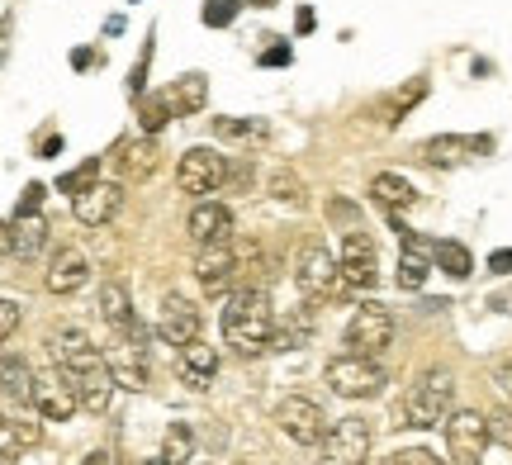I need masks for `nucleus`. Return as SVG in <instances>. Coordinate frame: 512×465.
<instances>
[{
	"mask_svg": "<svg viewBox=\"0 0 512 465\" xmlns=\"http://www.w3.org/2000/svg\"><path fill=\"white\" fill-rule=\"evenodd\" d=\"M223 337L228 347L242 356H261L275 352V309L261 285H238L228 295V309H223Z\"/></svg>",
	"mask_w": 512,
	"mask_h": 465,
	"instance_id": "obj_1",
	"label": "nucleus"
},
{
	"mask_svg": "<svg viewBox=\"0 0 512 465\" xmlns=\"http://www.w3.org/2000/svg\"><path fill=\"white\" fill-rule=\"evenodd\" d=\"M451 404H456V380H451V371H427L418 375V385L408 390V399H403V423L399 428H441L446 418H451Z\"/></svg>",
	"mask_w": 512,
	"mask_h": 465,
	"instance_id": "obj_2",
	"label": "nucleus"
},
{
	"mask_svg": "<svg viewBox=\"0 0 512 465\" xmlns=\"http://www.w3.org/2000/svg\"><path fill=\"white\" fill-rule=\"evenodd\" d=\"M294 285H299V290H304V299H313V304H328V299L347 295L342 266H337V257H332L318 238L299 247V261H294Z\"/></svg>",
	"mask_w": 512,
	"mask_h": 465,
	"instance_id": "obj_3",
	"label": "nucleus"
},
{
	"mask_svg": "<svg viewBox=\"0 0 512 465\" xmlns=\"http://www.w3.org/2000/svg\"><path fill=\"white\" fill-rule=\"evenodd\" d=\"M323 375H328V390L342 394V399H370V394H380L389 385V375H384L375 356H351V352L332 356Z\"/></svg>",
	"mask_w": 512,
	"mask_h": 465,
	"instance_id": "obj_4",
	"label": "nucleus"
},
{
	"mask_svg": "<svg viewBox=\"0 0 512 465\" xmlns=\"http://www.w3.org/2000/svg\"><path fill=\"white\" fill-rule=\"evenodd\" d=\"M275 423H280V432L290 437L294 447H318V442L328 437V428H332L328 413H323V404L309 399V394H290V399H280Z\"/></svg>",
	"mask_w": 512,
	"mask_h": 465,
	"instance_id": "obj_5",
	"label": "nucleus"
},
{
	"mask_svg": "<svg viewBox=\"0 0 512 465\" xmlns=\"http://www.w3.org/2000/svg\"><path fill=\"white\" fill-rule=\"evenodd\" d=\"M370 461V423L366 418H337L328 437L318 442V465H366Z\"/></svg>",
	"mask_w": 512,
	"mask_h": 465,
	"instance_id": "obj_6",
	"label": "nucleus"
},
{
	"mask_svg": "<svg viewBox=\"0 0 512 465\" xmlns=\"http://www.w3.org/2000/svg\"><path fill=\"white\" fill-rule=\"evenodd\" d=\"M394 342V314L384 309V304H361L356 314H351L347 323V352L351 356H375L380 361V352Z\"/></svg>",
	"mask_w": 512,
	"mask_h": 465,
	"instance_id": "obj_7",
	"label": "nucleus"
},
{
	"mask_svg": "<svg viewBox=\"0 0 512 465\" xmlns=\"http://www.w3.org/2000/svg\"><path fill=\"white\" fill-rule=\"evenodd\" d=\"M441 428H446V451H451V461H460V465L484 461V447H489V418H484V413L451 409V418H446Z\"/></svg>",
	"mask_w": 512,
	"mask_h": 465,
	"instance_id": "obj_8",
	"label": "nucleus"
},
{
	"mask_svg": "<svg viewBox=\"0 0 512 465\" xmlns=\"http://www.w3.org/2000/svg\"><path fill=\"white\" fill-rule=\"evenodd\" d=\"M228 181V157H219L214 148H190L176 167V186L181 195H214V190Z\"/></svg>",
	"mask_w": 512,
	"mask_h": 465,
	"instance_id": "obj_9",
	"label": "nucleus"
},
{
	"mask_svg": "<svg viewBox=\"0 0 512 465\" xmlns=\"http://www.w3.org/2000/svg\"><path fill=\"white\" fill-rule=\"evenodd\" d=\"M337 266H342L347 290H375V280H380V257H375V242H370V233H361V228L342 233Z\"/></svg>",
	"mask_w": 512,
	"mask_h": 465,
	"instance_id": "obj_10",
	"label": "nucleus"
},
{
	"mask_svg": "<svg viewBox=\"0 0 512 465\" xmlns=\"http://www.w3.org/2000/svg\"><path fill=\"white\" fill-rule=\"evenodd\" d=\"M195 276H200L204 295H214V299L233 295V290H238V252H233V242H209V247H200Z\"/></svg>",
	"mask_w": 512,
	"mask_h": 465,
	"instance_id": "obj_11",
	"label": "nucleus"
},
{
	"mask_svg": "<svg viewBox=\"0 0 512 465\" xmlns=\"http://www.w3.org/2000/svg\"><path fill=\"white\" fill-rule=\"evenodd\" d=\"M34 409L48 418V423H67L76 409H81V399H76V385L72 375L62 371H38L34 375Z\"/></svg>",
	"mask_w": 512,
	"mask_h": 465,
	"instance_id": "obj_12",
	"label": "nucleus"
},
{
	"mask_svg": "<svg viewBox=\"0 0 512 465\" xmlns=\"http://www.w3.org/2000/svg\"><path fill=\"white\" fill-rule=\"evenodd\" d=\"M48 352H53V361L67 375L86 371V366H95V361H105V356L95 352L91 333H86V328H76V323H62V328H53V333H48Z\"/></svg>",
	"mask_w": 512,
	"mask_h": 465,
	"instance_id": "obj_13",
	"label": "nucleus"
},
{
	"mask_svg": "<svg viewBox=\"0 0 512 465\" xmlns=\"http://www.w3.org/2000/svg\"><path fill=\"white\" fill-rule=\"evenodd\" d=\"M157 337H162L166 347H176V352H181L185 342H195V337H200V309H195L185 295H166L162 314H157Z\"/></svg>",
	"mask_w": 512,
	"mask_h": 465,
	"instance_id": "obj_14",
	"label": "nucleus"
},
{
	"mask_svg": "<svg viewBox=\"0 0 512 465\" xmlns=\"http://www.w3.org/2000/svg\"><path fill=\"white\" fill-rule=\"evenodd\" d=\"M494 148V138H460V133H437V138H427L422 143V162H432V167H460V162H470V157H484V152Z\"/></svg>",
	"mask_w": 512,
	"mask_h": 465,
	"instance_id": "obj_15",
	"label": "nucleus"
},
{
	"mask_svg": "<svg viewBox=\"0 0 512 465\" xmlns=\"http://www.w3.org/2000/svg\"><path fill=\"white\" fill-rule=\"evenodd\" d=\"M76 385V399H81V409L95 413V418H105L114 404V390H119V380H114L110 361H95V366H86V371L72 375Z\"/></svg>",
	"mask_w": 512,
	"mask_h": 465,
	"instance_id": "obj_16",
	"label": "nucleus"
},
{
	"mask_svg": "<svg viewBox=\"0 0 512 465\" xmlns=\"http://www.w3.org/2000/svg\"><path fill=\"white\" fill-rule=\"evenodd\" d=\"M72 209H76V219L86 228H105L124 209V186L119 181H95L86 195H76L72 200Z\"/></svg>",
	"mask_w": 512,
	"mask_h": 465,
	"instance_id": "obj_17",
	"label": "nucleus"
},
{
	"mask_svg": "<svg viewBox=\"0 0 512 465\" xmlns=\"http://www.w3.org/2000/svg\"><path fill=\"white\" fill-rule=\"evenodd\" d=\"M86 280H91V257H86L81 247H57L53 261H48V276H43V285H48L53 295H76Z\"/></svg>",
	"mask_w": 512,
	"mask_h": 465,
	"instance_id": "obj_18",
	"label": "nucleus"
},
{
	"mask_svg": "<svg viewBox=\"0 0 512 465\" xmlns=\"http://www.w3.org/2000/svg\"><path fill=\"white\" fill-rule=\"evenodd\" d=\"M190 238L209 247V242H233V209L219 205V200H195L190 209Z\"/></svg>",
	"mask_w": 512,
	"mask_h": 465,
	"instance_id": "obj_19",
	"label": "nucleus"
},
{
	"mask_svg": "<svg viewBox=\"0 0 512 465\" xmlns=\"http://www.w3.org/2000/svg\"><path fill=\"white\" fill-rule=\"evenodd\" d=\"M176 375H181V385L190 390H209L214 385V375H219V352L209 347V342H185L181 356H176Z\"/></svg>",
	"mask_w": 512,
	"mask_h": 465,
	"instance_id": "obj_20",
	"label": "nucleus"
},
{
	"mask_svg": "<svg viewBox=\"0 0 512 465\" xmlns=\"http://www.w3.org/2000/svg\"><path fill=\"white\" fill-rule=\"evenodd\" d=\"M34 366L24 356H0V399L15 404V409H29L34 404Z\"/></svg>",
	"mask_w": 512,
	"mask_h": 465,
	"instance_id": "obj_21",
	"label": "nucleus"
},
{
	"mask_svg": "<svg viewBox=\"0 0 512 465\" xmlns=\"http://www.w3.org/2000/svg\"><path fill=\"white\" fill-rule=\"evenodd\" d=\"M370 200L380 209H389V214H399V209H408L418 200V190H413V181L399 176V171H380V176L370 181Z\"/></svg>",
	"mask_w": 512,
	"mask_h": 465,
	"instance_id": "obj_22",
	"label": "nucleus"
},
{
	"mask_svg": "<svg viewBox=\"0 0 512 465\" xmlns=\"http://www.w3.org/2000/svg\"><path fill=\"white\" fill-rule=\"evenodd\" d=\"M100 318H105L119 337L133 328V318L138 314H133V299H128V290L119 285V280H105V285H100Z\"/></svg>",
	"mask_w": 512,
	"mask_h": 465,
	"instance_id": "obj_23",
	"label": "nucleus"
},
{
	"mask_svg": "<svg viewBox=\"0 0 512 465\" xmlns=\"http://www.w3.org/2000/svg\"><path fill=\"white\" fill-rule=\"evenodd\" d=\"M166 100H171V110L176 114H200L204 100H209V76L204 72H185L171 91H166Z\"/></svg>",
	"mask_w": 512,
	"mask_h": 465,
	"instance_id": "obj_24",
	"label": "nucleus"
},
{
	"mask_svg": "<svg viewBox=\"0 0 512 465\" xmlns=\"http://www.w3.org/2000/svg\"><path fill=\"white\" fill-rule=\"evenodd\" d=\"M119 171H124L128 181H147L152 171H157V143L152 138H133V143H124V152H119Z\"/></svg>",
	"mask_w": 512,
	"mask_h": 465,
	"instance_id": "obj_25",
	"label": "nucleus"
},
{
	"mask_svg": "<svg viewBox=\"0 0 512 465\" xmlns=\"http://www.w3.org/2000/svg\"><path fill=\"white\" fill-rule=\"evenodd\" d=\"M43 247H48V219L43 214L15 219V257H38Z\"/></svg>",
	"mask_w": 512,
	"mask_h": 465,
	"instance_id": "obj_26",
	"label": "nucleus"
},
{
	"mask_svg": "<svg viewBox=\"0 0 512 465\" xmlns=\"http://www.w3.org/2000/svg\"><path fill=\"white\" fill-rule=\"evenodd\" d=\"M162 461L166 465H190L195 461V432L185 428V423H171L162 432Z\"/></svg>",
	"mask_w": 512,
	"mask_h": 465,
	"instance_id": "obj_27",
	"label": "nucleus"
},
{
	"mask_svg": "<svg viewBox=\"0 0 512 465\" xmlns=\"http://www.w3.org/2000/svg\"><path fill=\"white\" fill-rule=\"evenodd\" d=\"M432 261H437L441 271L451 280H465L470 271H475V257H470V247H460V242H437L432 247Z\"/></svg>",
	"mask_w": 512,
	"mask_h": 465,
	"instance_id": "obj_28",
	"label": "nucleus"
},
{
	"mask_svg": "<svg viewBox=\"0 0 512 465\" xmlns=\"http://www.w3.org/2000/svg\"><path fill=\"white\" fill-rule=\"evenodd\" d=\"M110 371H114V380H119L124 390H143L147 385V356H138L133 347H128L124 356H114L110 361Z\"/></svg>",
	"mask_w": 512,
	"mask_h": 465,
	"instance_id": "obj_29",
	"label": "nucleus"
},
{
	"mask_svg": "<svg viewBox=\"0 0 512 465\" xmlns=\"http://www.w3.org/2000/svg\"><path fill=\"white\" fill-rule=\"evenodd\" d=\"M100 171H105V167H100V157H86L81 167L67 171V176L57 181V190H62V195H72V200H76V195H86V190H91L95 181H100Z\"/></svg>",
	"mask_w": 512,
	"mask_h": 465,
	"instance_id": "obj_30",
	"label": "nucleus"
},
{
	"mask_svg": "<svg viewBox=\"0 0 512 465\" xmlns=\"http://www.w3.org/2000/svg\"><path fill=\"white\" fill-rule=\"evenodd\" d=\"M166 119H176V110H171V100L166 95H143V110H138V124H143V133L152 138V133L166 129Z\"/></svg>",
	"mask_w": 512,
	"mask_h": 465,
	"instance_id": "obj_31",
	"label": "nucleus"
},
{
	"mask_svg": "<svg viewBox=\"0 0 512 465\" xmlns=\"http://www.w3.org/2000/svg\"><path fill=\"white\" fill-rule=\"evenodd\" d=\"M422 95H427V81H422V76H418V81H408L403 91H394V95H389V110H384V124H399V119L418 105Z\"/></svg>",
	"mask_w": 512,
	"mask_h": 465,
	"instance_id": "obj_32",
	"label": "nucleus"
},
{
	"mask_svg": "<svg viewBox=\"0 0 512 465\" xmlns=\"http://www.w3.org/2000/svg\"><path fill=\"white\" fill-rule=\"evenodd\" d=\"M266 190H271L275 200H294V205L304 200V181H299L290 167H275L271 171V186H266Z\"/></svg>",
	"mask_w": 512,
	"mask_h": 465,
	"instance_id": "obj_33",
	"label": "nucleus"
},
{
	"mask_svg": "<svg viewBox=\"0 0 512 465\" xmlns=\"http://www.w3.org/2000/svg\"><path fill=\"white\" fill-rule=\"evenodd\" d=\"M238 0H209V5H204V24H214V29H223V24H233V19H238Z\"/></svg>",
	"mask_w": 512,
	"mask_h": 465,
	"instance_id": "obj_34",
	"label": "nucleus"
},
{
	"mask_svg": "<svg viewBox=\"0 0 512 465\" xmlns=\"http://www.w3.org/2000/svg\"><path fill=\"white\" fill-rule=\"evenodd\" d=\"M214 133H223V138H252V133H261V124L256 119H214Z\"/></svg>",
	"mask_w": 512,
	"mask_h": 465,
	"instance_id": "obj_35",
	"label": "nucleus"
},
{
	"mask_svg": "<svg viewBox=\"0 0 512 465\" xmlns=\"http://www.w3.org/2000/svg\"><path fill=\"white\" fill-rule=\"evenodd\" d=\"M384 465H446L441 456H432L427 447H408V451H394Z\"/></svg>",
	"mask_w": 512,
	"mask_h": 465,
	"instance_id": "obj_36",
	"label": "nucleus"
},
{
	"mask_svg": "<svg viewBox=\"0 0 512 465\" xmlns=\"http://www.w3.org/2000/svg\"><path fill=\"white\" fill-rule=\"evenodd\" d=\"M489 442H503V447H512V413L508 409L489 413Z\"/></svg>",
	"mask_w": 512,
	"mask_h": 465,
	"instance_id": "obj_37",
	"label": "nucleus"
},
{
	"mask_svg": "<svg viewBox=\"0 0 512 465\" xmlns=\"http://www.w3.org/2000/svg\"><path fill=\"white\" fill-rule=\"evenodd\" d=\"M19 328V304L15 299H0V342H10Z\"/></svg>",
	"mask_w": 512,
	"mask_h": 465,
	"instance_id": "obj_38",
	"label": "nucleus"
},
{
	"mask_svg": "<svg viewBox=\"0 0 512 465\" xmlns=\"http://www.w3.org/2000/svg\"><path fill=\"white\" fill-rule=\"evenodd\" d=\"M38 205H43V186H29L19 195V219H24V214H38Z\"/></svg>",
	"mask_w": 512,
	"mask_h": 465,
	"instance_id": "obj_39",
	"label": "nucleus"
},
{
	"mask_svg": "<svg viewBox=\"0 0 512 465\" xmlns=\"http://www.w3.org/2000/svg\"><path fill=\"white\" fill-rule=\"evenodd\" d=\"M328 219H347V224L356 228V205H347V200H332V205H328Z\"/></svg>",
	"mask_w": 512,
	"mask_h": 465,
	"instance_id": "obj_40",
	"label": "nucleus"
},
{
	"mask_svg": "<svg viewBox=\"0 0 512 465\" xmlns=\"http://www.w3.org/2000/svg\"><path fill=\"white\" fill-rule=\"evenodd\" d=\"M489 271H498V276H508V271H512V247H498L494 257H489Z\"/></svg>",
	"mask_w": 512,
	"mask_h": 465,
	"instance_id": "obj_41",
	"label": "nucleus"
},
{
	"mask_svg": "<svg viewBox=\"0 0 512 465\" xmlns=\"http://www.w3.org/2000/svg\"><path fill=\"white\" fill-rule=\"evenodd\" d=\"M10 252H15V224L0 219V257H10Z\"/></svg>",
	"mask_w": 512,
	"mask_h": 465,
	"instance_id": "obj_42",
	"label": "nucleus"
},
{
	"mask_svg": "<svg viewBox=\"0 0 512 465\" xmlns=\"http://www.w3.org/2000/svg\"><path fill=\"white\" fill-rule=\"evenodd\" d=\"M494 385L503 394H512V361H498V366H494Z\"/></svg>",
	"mask_w": 512,
	"mask_h": 465,
	"instance_id": "obj_43",
	"label": "nucleus"
},
{
	"mask_svg": "<svg viewBox=\"0 0 512 465\" xmlns=\"http://www.w3.org/2000/svg\"><path fill=\"white\" fill-rule=\"evenodd\" d=\"M261 62H266V67H285V62H290V48H266Z\"/></svg>",
	"mask_w": 512,
	"mask_h": 465,
	"instance_id": "obj_44",
	"label": "nucleus"
},
{
	"mask_svg": "<svg viewBox=\"0 0 512 465\" xmlns=\"http://www.w3.org/2000/svg\"><path fill=\"white\" fill-rule=\"evenodd\" d=\"M81 465H114V456H110V451H91Z\"/></svg>",
	"mask_w": 512,
	"mask_h": 465,
	"instance_id": "obj_45",
	"label": "nucleus"
},
{
	"mask_svg": "<svg viewBox=\"0 0 512 465\" xmlns=\"http://www.w3.org/2000/svg\"><path fill=\"white\" fill-rule=\"evenodd\" d=\"M19 461V447H5L0 451V465H15Z\"/></svg>",
	"mask_w": 512,
	"mask_h": 465,
	"instance_id": "obj_46",
	"label": "nucleus"
},
{
	"mask_svg": "<svg viewBox=\"0 0 512 465\" xmlns=\"http://www.w3.org/2000/svg\"><path fill=\"white\" fill-rule=\"evenodd\" d=\"M247 5H261V10H271V5H275V0H247Z\"/></svg>",
	"mask_w": 512,
	"mask_h": 465,
	"instance_id": "obj_47",
	"label": "nucleus"
},
{
	"mask_svg": "<svg viewBox=\"0 0 512 465\" xmlns=\"http://www.w3.org/2000/svg\"><path fill=\"white\" fill-rule=\"evenodd\" d=\"M147 465H166V461H162V456H157V461H147Z\"/></svg>",
	"mask_w": 512,
	"mask_h": 465,
	"instance_id": "obj_48",
	"label": "nucleus"
},
{
	"mask_svg": "<svg viewBox=\"0 0 512 465\" xmlns=\"http://www.w3.org/2000/svg\"><path fill=\"white\" fill-rule=\"evenodd\" d=\"M0 428H5V418H0Z\"/></svg>",
	"mask_w": 512,
	"mask_h": 465,
	"instance_id": "obj_49",
	"label": "nucleus"
}]
</instances>
